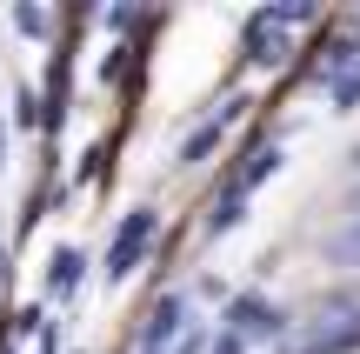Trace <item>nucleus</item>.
I'll use <instances>...</instances> for the list:
<instances>
[{
  "label": "nucleus",
  "instance_id": "obj_1",
  "mask_svg": "<svg viewBox=\"0 0 360 354\" xmlns=\"http://www.w3.org/2000/svg\"><path fill=\"white\" fill-rule=\"evenodd\" d=\"M347 354H360V348H347Z\"/></svg>",
  "mask_w": 360,
  "mask_h": 354
}]
</instances>
